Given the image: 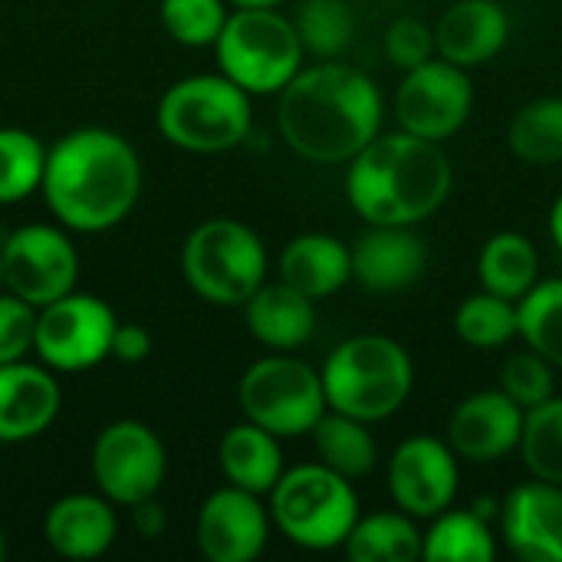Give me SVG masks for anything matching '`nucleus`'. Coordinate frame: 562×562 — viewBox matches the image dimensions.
<instances>
[{
	"instance_id": "f257e3e1",
	"label": "nucleus",
	"mask_w": 562,
	"mask_h": 562,
	"mask_svg": "<svg viewBox=\"0 0 562 562\" xmlns=\"http://www.w3.org/2000/svg\"><path fill=\"white\" fill-rule=\"evenodd\" d=\"M277 125L300 158L346 165L379 135L382 92L356 66L316 63L280 89Z\"/></svg>"
},
{
	"instance_id": "f03ea898",
	"label": "nucleus",
	"mask_w": 562,
	"mask_h": 562,
	"mask_svg": "<svg viewBox=\"0 0 562 562\" xmlns=\"http://www.w3.org/2000/svg\"><path fill=\"white\" fill-rule=\"evenodd\" d=\"M142 165L135 148L105 128H79L46 151L43 194L72 231L115 227L138 201Z\"/></svg>"
},
{
	"instance_id": "7ed1b4c3",
	"label": "nucleus",
	"mask_w": 562,
	"mask_h": 562,
	"mask_svg": "<svg viewBox=\"0 0 562 562\" xmlns=\"http://www.w3.org/2000/svg\"><path fill=\"white\" fill-rule=\"evenodd\" d=\"M346 194L366 224H405L431 217L451 194V161L441 142L392 132L375 135L346 171Z\"/></svg>"
},
{
	"instance_id": "20e7f679",
	"label": "nucleus",
	"mask_w": 562,
	"mask_h": 562,
	"mask_svg": "<svg viewBox=\"0 0 562 562\" xmlns=\"http://www.w3.org/2000/svg\"><path fill=\"white\" fill-rule=\"evenodd\" d=\"M326 405L366 425L392 418L415 389V366L402 342L389 336H352L323 366Z\"/></svg>"
},
{
	"instance_id": "39448f33",
	"label": "nucleus",
	"mask_w": 562,
	"mask_h": 562,
	"mask_svg": "<svg viewBox=\"0 0 562 562\" xmlns=\"http://www.w3.org/2000/svg\"><path fill=\"white\" fill-rule=\"evenodd\" d=\"M270 514L280 533L303 550H336L359 520L352 481L326 464H300L283 471L270 491Z\"/></svg>"
},
{
	"instance_id": "423d86ee",
	"label": "nucleus",
	"mask_w": 562,
	"mask_h": 562,
	"mask_svg": "<svg viewBox=\"0 0 562 562\" xmlns=\"http://www.w3.org/2000/svg\"><path fill=\"white\" fill-rule=\"evenodd\" d=\"M214 49L221 72L250 95L280 92L303 69L300 30L273 7H237Z\"/></svg>"
},
{
	"instance_id": "0eeeda50",
	"label": "nucleus",
	"mask_w": 562,
	"mask_h": 562,
	"mask_svg": "<svg viewBox=\"0 0 562 562\" xmlns=\"http://www.w3.org/2000/svg\"><path fill=\"white\" fill-rule=\"evenodd\" d=\"M158 128L184 151H227L250 132V92L224 72L181 79L161 95Z\"/></svg>"
},
{
	"instance_id": "6e6552de",
	"label": "nucleus",
	"mask_w": 562,
	"mask_h": 562,
	"mask_svg": "<svg viewBox=\"0 0 562 562\" xmlns=\"http://www.w3.org/2000/svg\"><path fill=\"white\" fill-rule=\"evenodd\" d=\"M181 263L191 290L214 306H244L267 277V250L260 237L231 217H214L194 227Z\"/></svg>"
},
{
	"instance_id": "1a4fd4ad",
	"label": "nucleus",
	"mask_w": 562,
	"mask_h": 562,
	"mask_svg": "<svg viewBox=\"0 0 562 562\" xmlns=\"http://www.w3.org/2000/svg\"><path fill=\"white\" fill-rule=\"evenodd\" d=\"M240 408L247 422L273 431L277 438L310 435L329 412L323 375L293 356H267L240 379Z\"/></svg>"
},
{
	"instance_id": "9d476101",
	"label": "nucleus",
	"mask_w": 562,
	"mask_h": 562,
	"mask_svg": "<svg viewBox=\"0 0 562 562\" xmlns=\"http://www.w3.org/2000/svg\"><path fill=\"white\" fill-rule=\"evenodd\" d=\"M115 326V313L102 300L89 293H66L46 303L36 316L33 349L49 369L82 372L112 356Z\"/></svg>"
},
{
	"instance_id": "9b49d317",
	"label": "nucleus",
	"mask_w": 562,
	"mask_h": 562,
	"mask_svg": "<svg viewBox=\"0 0 562 562\" xmlns=\"http://www.w3.org/2000/svg\"><path fill=\"white\" fill-rule=\"evenodd\" d=\"M474 109V86L468 69L435 56L408 69L395 89L398 125L412 135L445 142L464 128Z\"/></svg>"
},
{
	"instance_id": "f8f14e48",
	"label": "nucleus",
	"mask_w": 562,
	"mask_h": 562,
	"mask_svg": "<svg viewBox=\"0 0 562 562\" xmlns=\"http://www.w3.org/2000/svg\"><path fill=\"white\" fill-rule=\"evenodd\" d=\"M92 477L112 504L135 507L161 487L165 448L142 422H115L95 438Z\"/></svg>"
},
{
	"instance_id": "ddd939ff",
	"label": "nucleus",
	"mask_w": 562,
	"mask_h": 562,
	"mask_svg": "<svg viewBox=\"0 0 562 562\" xmlns=\"http://www.w3.org/2000/svg\"><path fill=\"white\" fill-rule=\"evenodd\" d=\"M3 283L13 296L30 306H46L66 293H72L79 277V257L69 237L46 224H30L10 234L3 244Z\"/></svg>"
},
{
	"instance_id": "4468645a",
	"label": "nucleus",
	"mask_w": 562,
	"mask_h": 562,
	"mask_svg": "<svg viewBox=\"0 0 562 562\" xmlns=\"http://www.w3.org/2000/svg\"><path fill=\"white\" fill-rule=\"evenodd\" d=\"M461 468L448 441L415 435L402 441L389 461V491L398 510L415 520H431L458 497Z\"/></svg>"
},
{
	"instance_id": "2eb2a0df",
	"label": "nucleus",
	"mask_w": 562,
	"mask_h": 562,
	"mask_svg": "<svg viewBox=\"0 0 562 562\" xmlns=\"http://www.w3.org/2000/svg\"><path fill=\"white\" fill-rule=\"evenodd\" d=\"M527 408L504 389L468 395L448 418V445L471 464H494L520 448Z\"/></svg>"
},
{
	"instance_id": "dca6fc26",
	"label": "nucleus",
	"mask_w": 562,
	"mask_h": 562,
	"mask_svg": "<svg viewBox=\"0 0 562 562\" xmlns=\"http://www.w3.org/2000/svg\"><path fill=\"white\" fill-rule=\"evenodd\" d=\"M198 547L211 562H254L270 537V517L244 487L214 491L198 514Z\"/></svg>"
},
{
	"instance_id": "f3484780",
	"label": "nucleus",
	"mask_w": 562,
	"mask_h": 562,
	"mask_svg": "<svg viewBox=\"0 0 562 562\" xmlns=\"http://www.w3.org/2000/svg\"><path fill=\"white\" fill-rule=\"evenodd\" d=\"M501 537L527 562H562V487L550 481L517 484L501 504Z\"/></svg>"
},
{
	"instance_id": "a211bd4d",
	"label": "nucleus",
	"mask_w": 562,
	"mask_h": 562,
	"mask_svg": "<svg viewBox=\"0 0 562 562\" xmlns=\"http://www.w3.org/2000/svg\"><path fill=\"white\" fill-rule=\"evenodd\" d=\"M349 250L352 280L369 293H402L415 286L428 267L425 240L405 224H369Z\"/></svg>"
},
{
	"instance_id": "6ab92c4d",
	"label": "nucleus",
	"mask_w": 562,
	"mask_h": 562,
	"mask_svg": "<svg viewBox=\"0 0 562 562\" xmlns=\"http://www.w3.org/2000/svg\"><path fill=\"white\" fill-rule=\"evenodd\" d=\"M507 33L510 20L497 0H458L441 13L435 26V46L441 59L461 69H474L504 49Z\"/></svg>"
},
{
	"instance_id": "aec40b11",
	"label": "nucleus",
	"mask_w": 562,
	"mask_h": 562,
	"mask_svg": "<svg viewBox=\"0 0 562 562\" xmlns=\"http://www.w3.org/2000/svg\"><path fill=\"white\" fill-rule=\"evenodd\" d=\"M59 412L56 379L23 359L0 366V441H26L53 425Z\"/></svg>"
},
{
	"instance_id": "412c9836",
	"label": "nucleus",
	"mask_w": 562,
	"mask_h": 562,
	"mask_svg": "<svg viewBox=\"0 0 562 562\" xmlns=\"http://www.w3.org/2000/svg\"><path fill=\"white\" fill-rule=\"evenodd\" d=\"M46 543L66 560L102 557L115 540V514L102 497L72 494L49 507L46 514Z\"/></svg>"
},
{
	"instance_id": "4be33fe9",
	"label": "nucleus",
	"mask_w": 562,
	"mask_h": 562,
	"mask_svg": "<svg viewBox=\"0 0 562 562\" xmlns=\"http://www.w3.org/2000/svg\"><path fill=\"white\" fill-rule=\"evenodd\" d=\"M316 300L293 290L290 283H263L247 303V329L270 349H300L316 329Z\"/></svg>"
},
{
	"instance_id": "5701e85b",
	"label": "nucleus",
	"mask_w": 562,
	"mask_h": 562,
	"mask_svg": "<svg viewBox=\"0 0 562 562\" xmlns=\"http://www.w3.org/2000/svg\"><path fill=\"white\" fill-rule=\"evenodd\" d=\"M280 280L310 300H326L352 280V250L329 234L293 237L280 257Z\"/></svg>"
},
{
	"instance_id": "b1692460",
	"label": "nucleus",
	"mask_w": 562,
	"mask_h": 562,
	"mask_svg": "<svg viewBox=\"0 0 562 562\" xmlns=\"http://www.w3.org/2000/svg\"><path fill=\"white\" fill-rule=\"evenodd\" d=\"M221 471L234 487H244L257 497L270 494L283 477V454L277 435L254 422L234 425L221 438Z\"/></svg>"
},
{
	"instance_id": "393cba45",
	"label": "nucleus",
	"mask_w": 562,
	"mask_h": 562,
	"mask_svg": "<svg viewBox=\"0 0 562 562\" xmlns=\"http://www.w3.org/2000/svg\"><path fill=\"white\" fill-rule=\"evenodd\" d=\"M540 273V254L530 237L517 231L494 234L477 257V280L487 293H497L504 300H520L533 290Z\"/></svg>"
},
{
	"instance_id": "a878e982",
	"label": "nucleus",
	"mask_w": 562,
	"mask_h": 562,
	"mask_svg": "<svg viewBox=\"0 0 562 562\" xmlns=\"http://www.w3.org/2000/svg\"><path fill=\"white\" fill-rule=\"evenodd\" d=\"M425 533L405 510H379L359 517L349 530L342 550L352 562H415L422 560Z\"/></svg>"
},
{
	"instance_id": "bb28decb",
	"label": "nucleus",
	"mask_w": 562,
	"mask_h": 562,
	"mask_svg": "<svg viewBox=\"0 0 562 562\" xmlns=\"http://www.w3.org/2000/svg\"><path fill=\"white\" fill-rule=\"evenodd\" d=\"M310 435H313L319 464L333 468L336 474H342L349 481L372 474L379 464V445H375L369 425L352 415L329 408Z\"/></svg>"
},
{
	"instance_id": "cd10ccee",
	"label": "nucleus",
	"mask_w": 562,
	"mask_h": 562,
	"mask_svg": "<svg viewBox=\"0 0 562 562\" xmlns=\"http://www.w3.org/2000/svg\"><path fill=\"white\" fill-rule=\"evenodd\" d=\"M422 560L431 562H494L497 537L491 520L477 510H441L422 540Z\"/></svg>"
},
{
	"instance_id": "c85d7f7f",
	"label": "nucleus",
	"mask_w": 562,
	"mask_h": 562,
	"mask_svg": "<svg viewBox=\"0 0 562 562\" xmlns=\"http://www.w3.org/2000/svg\"><path fill=\"white\" fill-rule=\"evenodd\" d=\"M510 151L530 165L562 161V95H543L527 102L507 128Z\"/></svg>"
},
{
	"instance_id": "c756f323",
	"label": "nucleus",
	"mask_w": 562,
	"mask_h": 562,
	"mask_svg": "<svg viewBox=\"0 0 562 562\" xmlns=\"http://www.w3.org/2000/svg\"><path fill=\"white\" fill-rule=\"evenodd\" d=\"M520 339L562 369V280H537L527 296L517 300Z\"/></svg>"
},
{
	"instance_id": "7c9ffc66",
	"label": "nucleus",
	"mask_w": 562,
	"mask_h": 562,
	"mask_svg": "<svg viewBox=\"0 0 562 562\" xmlns=\"http://www.w3.org/2000/svg\"><path fill=\"white\" fill-rule=\"evenodd\" d=\"M454 333L461 336V342H468L474 349H501V346H507L510 339L520 336L517 303L481 290V293L468 296L458 306Z\"/></svg>"
},
{
	"instance_id": "2f4dec72",
	"label": "nucleus",
	"mask_w": 562,
	"mask_h": 562,
	"mask_svg": "<svg viewBox=\"0 0 562 562\" xmlns=\"http://www.w3.org/2000/svg\"><path fill=\"white\" fill-rule=\"evenodd\" d=\"M520 454L533 477L562 487V398L553 395L543 405L527 408Z\"/></svg>"
},
{
	"instance_id": "473e14b6",
	"label": "nucleus",
	"mask_w": 562,
	"mask_h": 562,
	"mask_svg": "<svg viewBox=\"0 0 562 562\" xmlns=\"http://www.w3.org/2000/svg\"><path fill=\"white\" fill-rule=\"evenodd\" d=\"M46 148L23 128H0V204L23 201L43 188Z\"/></svg>"
},
{
	"instance_id": "72a5a7b5",
	"label": "nucleus",
	"mask_w": 562,
	"mask_h": 562,
	"mask_svg": "<svg viewBox=\"0 0 562 562\" xmlns=\"http://www.w3.org/2000/svg\"><path fill=\"white\" fill-rule=\"evenodd\" d=\"M303 49H313L323 59H336L349 49L356 33V16L346 0H306L296 16Z\"/></svg>"
},
{
	"instance_id": "f704fd0d",
	"label": "nucleus",
	"mask_w": 562,
	"mask_h": 562,
	"mask_svg": "<svg viewBox=\"0 0 562 562\" xmlns=\"http://www.w3.org/2000/svg\"><path fill=\"white\" fill-rule=\"evenodd\" d=\"M227 16L224 0H161V23L181 46L217 43Z\"/></svg>"
},
{
	"instance_id": "c9c22d12",
	"label": "nucleus",
	"mask_w": 562,
	"mask_h": 562,
	"mask_svg": "<svg viewBox=\"0 0 562 562\" xmlns=\"http://www.w3.org/2000/svg\"><path fill=\"white\" fill-rule=\"evenodd\" d=\"M553 362L543 359L540 352H533L527 346V352H517L504 362L501 369V389L520 405V408H533L543 405L547 398L557 395V379H553Z\"/></svg>"
},
{
	"instance_id": "e433bc0d",
	"label": "nucleus",
	"mask_w": 562,
	"mask_h": 562,
	"mask_svg": "<svg viewBox=\"0 0 562 562\" xmlns=\"http://www.w3.org/2000/svg\"><path fill=\"white\" fill-rule=\"evenodd\" d=\"M438 46H435V30L418 20V16H398L392 20V26L385 30V56L392 59V66H398L402 72L435 59Z\"/></svg>"
},
{
	"instance_id": "4c0bfd02",
	"label": "nucleus",
	"mask_w": 562,
	"mask_h": 562,
	"mask_svg": "<svg viewBox=\"0 0 562 562\" xmlns=\"http://www.w3.org/2000/svg\"><path fill=\"white\" fill-rule=\"evenodd\" d=\"M33 306L20 296H0V366L23 359V352L33 346Z\"/></svg>"
},
{
	"instance_id": "58836bf2",
	"label": "nucleus",
	"mask_w": 562,
	"mask_h": 562,
	"mask_svg": "<svg viewBox=\"0 0 562 562\" xmlns=\"http://www.w3.org/2000/svg\"><path fill=\"white\" fill-rule=\"evenodd\" d=\"M151 352V336L142 326H115L112 336V356L122 362H142Z\"/></svg>"
},
{
	"instance_id": "ea45409f",
	"label": "nucleus",
	"mask_w": 562,
	"mask_h": 562,
	"mask_svg": "<svg viewBox=\"0 0 562 562\" xmlns=\"http://www.w3.org/2000/svg\"><path fill=\"white\" fill-rule=\"evenodd\" d=\"M132 520H135V530L142 533V537H161V530H165V510L155 504V497H148V501H142V504H135L132 507Z\"/></svg>"
},
{
	"instance_id": "a19ab883",
	"label": "nucleus",
	"mask_w": 562,
	"mask_h": 562,
	"mask_svg": "<svg viewBox=\"0 0 562 562\" xmlns=\"http://www.w3.org/2000/svg\"><path fill=\"white\" fill-rule=\"evenodd\" d=\"M550 237H553V244L560 247L562 254V191L560 198L553 201V207H550Z\"/></svg>"
},
{
	"instance_id": "79ce46f5",
	"label": "nucleus",
	"mask_w": 562,
	"mask_h": 562,
	"mask_svg": "<svg viewBox=\"0 0 562 562\" xmlns=\"http://www.w3.org/2000/svg\"><path fill=\"white\" fill-rule=\"evenodd\" d=\"M234 7H277L283 0H231Z\"/></svg>"
},
{
	"instance_id": "37998d69",
	"label": "nucleus",
	"mask_w": 562,
	"mask_h": 562,
	"mask_svg": "<svg viewBox=\"0 0 562 562\" xmlns=\"http://www.w3.org/2000/svg\"><path fill=\"white\" fill-rule=\"evenodd\" d=\"M3 553H7V547H3V533H0V560H3Z\"/></svg>"
},
{
	"instance_id": "c03bdc74",
	"label": "nucleus",
	"mask_w": 562,
	"mask_h": 562,
	"mask_svg": "<svg viewBox=\"0 0 562 562\" xmlns=\"http://www.w3.org/2000/svg\"><path fill=\"white\" fill-rule=\"evenodd\" d=\"M0 283H3V254H0Z\"/></svg>"
}]
</instances>
